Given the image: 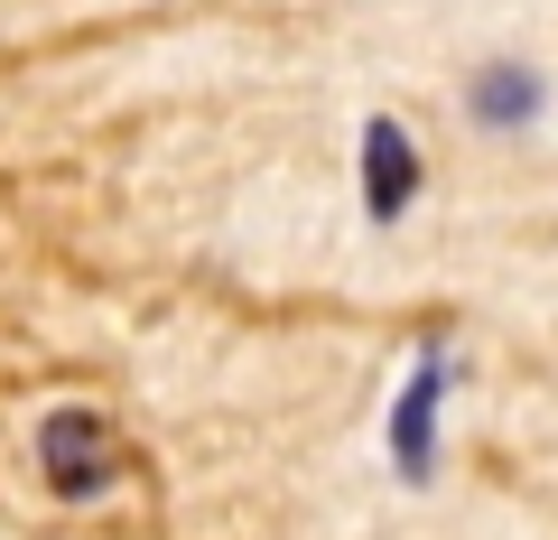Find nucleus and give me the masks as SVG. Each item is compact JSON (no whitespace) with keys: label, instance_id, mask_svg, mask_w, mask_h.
Listing matches in <instances>:
<instances>
[{"label":"nucleus","instance_id":"1","mask_svg":"<svg viewBox=\"0 0 558 540\" xmlns=\"http://www.w3.org/2000/svg\"><path fill=\"white\" fill-rule=\"evenodd\" d=\"M38 466H47V484H57V494H102V484H112V466H121L102 410H57V420L38 429Z\"/></svg>","mask_w":558,"mask_h":540},{"label":"nucleus","instance_id":"2","mask_svg":"<svg viewBox=\"0 0 558 540\" xmlns=\"http://www.w3.org/2000/svg\"><path fill=\"white\" fill-rule=\"evenodd\" d=\"M418 187H428V168H418L410 121L373 112V121H363V205H373V224H400L418 205Z\"/></svg>","mask_w":558,"mask_h":540},{"label":"nucleus","instance_id":"3","mask_svg":"<svg viewBox=\"0 0 558 540\" xmlns=\"http://www.w3.org/2000/svg\"><path fill=\"white\" fill-rule=\"evenodd\" d=\"M539 103H549V84H539L531 57H484L475 75H465V121H475V131H531Z\"/></svg>","mask_w":558,"mask_h":540},{"label":"nucleus","instance_id":"4","mask_svg":"<svg viewBox=\"0 0 558 540\" xmlns=\"http://www.w3.org/2000/svg\"><path fill=\"white\" fill-rule=\"evenodd\" d=\"M428 400H438V373H418L400 400V476H428Z\"/></svg>","mask_w":558,"mask_h":540}]
</instances>
